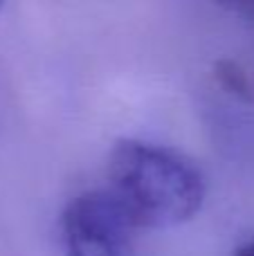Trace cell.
Returning a JSON list of instances; mask_svg holds the SVG:
<instances>
[{"label": "cell", "instance_id": "obj_1", "mask_svg": "<svg viewBox=\"0 0 254 256\" xmlns=\"http://www.w3.org/2000/svg\"><path fill=\"white\" fill-rule=\"evenodd\" d=\"M108 191L138 230H166L202 209L207 184L182 153L142 140H120L108 155Z\"/></svg>", "mask_w": 254, "mask_h": 256}, {"label": "cell", "instance_id": "obj_2", "mask_svg": "<svg viewBox=\"0 0 254 256\" xmlns=\"http://www.w3.org/2000/svg\"><path fill=\"white\" fill-rule=\"evenodd\" d=\"M135 230V222L108 189L74 196L61 216L68 256H130Z\"/></svg>", "mask_w": 254, "mask_h": 256}, {"label": "cell", "instance_id": "obj_3", "mask_svg": "<svg viewBox=\"0 0 254 256\" xmlns=\"http://www.w3.org/2000/svg\"><path fill=\"white\" fill-rule=\"evenodd\" d=\"M214 79L225 92H230L232 97L243 99V102H252L254 99V86L248 76V72L243 70L238 63L220 58L214 63Z\"/></svg>", "mask_w": 254, "mask_h": 256}, {"label": "cell", "instance_id": "obj_4", "mask_svg": "<svg viewBox=\"0 0 254 256\" xmlns=\"http://www.w3.org/2000/svg\"><path fill=\"white\" fill-rule=\"evenodd\" d=\"M225 7L232 14H238L248 25L254 27V0H248V2H232V4H225Z\"/></svg>", "mask_w": 254, "mask_h": 256}, {"label": "cell", "instance_id": "obj_5", "mask_svg": "<svg viewBox=\"0 0 254 256\" xmlns=\"http://www.w3.org/2000/svg\"><path fill=\"white\" fill-rule=\"evenodd\" d=\"M234 256H254V243H246L241 248H236Z\"/></svg>", "mask_w": 254, "mask_h": 256}]
</instances>
